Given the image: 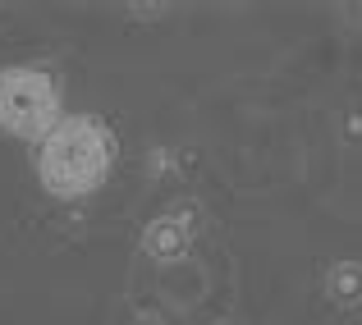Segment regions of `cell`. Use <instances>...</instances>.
Here are the masks:
<instances>
[{
    "label": "cell",
    "instance_id": "1",
    "mask_svg": "<svg viewBox=\"0 0 362 325\" xmlns=\"http://www.w3.org/2000/svg\"><path fill=\"white\" fill-rule=\"evenodd\" d=\"M119 156V138L97 114H64L37 142V179L60 202H83L110 179Z\"/></svg>",
    "mask_w": 362,
    "mask_h": 325
},
{
    "label": "cell",
    "instance_id": "2",
    "mask_svg": "<svg viewBox=\"0 0 362 325\" xmlns=\"http://www.w3.org/2000/svg\"><path fill=\"white\" fill-rule=\"evenodd\" d=\"M64 119V97L55 73L37 64H9L0 69V133L23 142H42Z\"/></svg>",
    "mask_w": 362,
    "mask_h": 325
},
{
    "label": "cell",
    "instance_id": "3",
    "mask_svg": "<svg viewBox=\"0 0 362 325\" xmlns=\"http://www.w3.org/2000/svg\"><path fill=\"white\" fill-rule=\"evenodd\" d=\"M188 247H193V229L179 215H156L142 229V252H147L151 261H179Z\"/></svg>",
    "mask_w": 362,
    "mask_h": 325
},
{
    "label": "cell",
    "instance_id": "4",
    "mask_svg": "<svg viewBox=\"0 0 362 325\" xmlns=\"http://www.w3.org/2000/svg\"><path fill=\"white\" fill-rule=\"evenodd\" d=\"M326 289H330V298H335L339 307H358V302H362V261H339V266H330Z\"/></svg>",
    "mask_w": 362,
    "mask_h": 325
}]
</instances>
